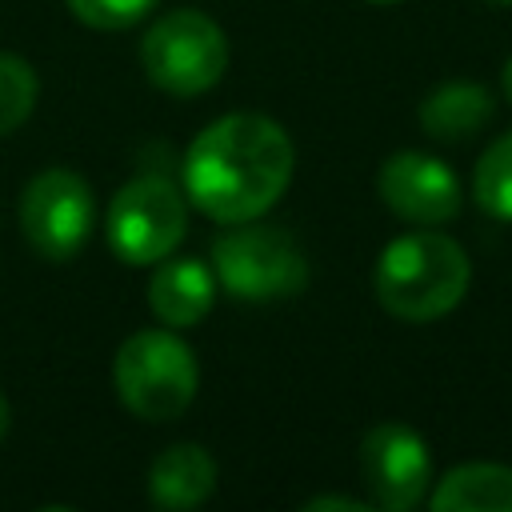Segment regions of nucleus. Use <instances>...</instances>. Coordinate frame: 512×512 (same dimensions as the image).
<instances>
[{"label": "nucleus", "instance_id": "nucleus-1", "mask_svg": "<svg viewBox=\"0 0 512 512\" xmlns=\"http://www.w3.org/2000/svg\"><path fill=\"white\" fill-rule=\"evenodd\" d=\"M296 148L280 120L228 112L184 152V196L216 224L264 216L292 184Z\"/></svg>", "mask_w": 512, "mask_h": 512}, {"label": "nucleus", "instance_id": "nucleus-2", "mask_svg": "<svg viewBox=\"0 0 512 512\" xmlns=\"http://www.w3.org/2000/svg\"><path fill=\"white\" fill-rule=\"evenodd\" d=\"M372 284L384 312L408 324H428L448 316L468 296L472 260L452 236L416 228L408 236H396L380 252Z\"/></svg>", "mask_w": 512, "mask_h": 512}, {"label": "nucleus", "instance_id": "nucleus-3", "mask_svg": "<svg viewBox=\"0 0 512 512\" xmlns=\"http://www.w3.org/2000/svg\"><path fill=\"white\" fill-rule=\"evenodd\" d=\"M112 384L120 404L140 420H176L200 384V364L176 328L132 332L112 360Z\"/></svg>", "mask_w": 512, "mask_h": 512}, {"label": "nucleus", "instance_id": "nucleus-4", "mask_svg": "<svg viewBox=\"0 0 512 512\" xmlns=\"http://www.w3.org/2000/svg\"><path fill=\"white\" fill-rule=\"evenodd\" d=\"M212 276L236 300H284L308 284V256L292 232L276 224L240 220L212 244Z\"/></svg>", "mask_w": 512, "mask_h": 512}, {"label": "nucleus", "instance_id": "nucleus-5", "mask_svg": "<svg viewBox=\"0 0 512 512\" xmlns=\"http://www.w3.org/2000/svg\"><path fill=\"white\" fill-rule=\"evenodd\" d=\"M140 64L160 92L188 100L220 84L228 68V36L208 12L176 8L144 32Z\"/></svg>", "mask_w": 512, "mask_h": 512}, {"label": "nucleus", "instance_id": "nucleus-6", "mask_svg": "<svg viewBox=\"0 0 512 512\" xmlns=\"http://www.w3.org/2000/svg\"><path fill=\"white\" fill-rule=\"evenodd\" d=\"M104 232H108V248L124 264L132 268L160 264L164 256L176 252V244L188 232L184 188H176L160 172H144L128 180L108 204Z\"/></svg>", "mask_w": 512, "mask_h": 512}, {"label": "nucleus", "instance_id": "nucleus-7", "mask_svg": "<svg viewBox=\"0 0 512 512\" xmlns=\"http://www.w3.org/2000/svg\"><path fill=\"white\" fill-rule=\"evenodd\" d=\"M96 224V200L80 172L72 168H44L28 180L20 196V228L36 256L44 260H72Z\"/></svg>", "mask_w": 512, "mask_h": 512}, {"label": "nucleus", "instance_id": "nucleus-8", "mask_svg": "<svg viewBox=\"0 0 512 512\" xmlns=\"http://www.w3.org/2000/svg\"><path fill=\"white\" fill-rule=\"evenodd\" d=\"M360 472L384 512H412L432 488V452L408 424L384 420L360 444Z\"/></svg>", "mask_w": 512, "mask_h": 512}, {"label": "nucleus", "instance_id": "nucleus-9", "mask_svg": "<svg viewBox=\"0 0 512 512\" xmlns=\"http://www.w3.org/2000/svg\"><path fill=\"white\" fill-rule=\"evenodd\" d=\"M376 188L384 196V204L408 220V224H420V228H436V224H448L456 212H460V200H464V188H460V176L432 152H392L384 164H380V176H376Z\"/></svg>", "mask_w": 512, "mask_h": 512}, {"label": "nucleus", "instance_id": "nucleus-10", "mask_svg": "<svg viewBox=\"0 0 512 512\" xmlns=\"http://www.w3.org/2000/svg\"><path fill=\"white\" fill-rule=\"evenodd\" d=\"M216 276L196 256H164L148 280V308L168 328L200 324L216 304Z\"/></svg>", "mask_w": 512, "mask_h": 512}, {"label": "nucleus", "instance_id": "nucleus-11", "mask_svg": "<svg viewBox=\"0 0 512 512\" xmlns=\"http://www.w3.org/2000/svg\"><path fill=\"white\" fill-rule=\"evenodd\" d=\"M216 492V460L200 444H172L148 468V496L160 508L188 512Z\"/></svg>", "mask_w": 512, "mask_h": 512}, {"label": "nucleus", "instance_id": "nucleus-12", "mask_svg": "<svg viewBox=\"0 0 512 512\" xmlns=\"http://www.w3.org/2000/svg\"><path fill=\"white\" fill-rule=\"evenodd\" d=\"M492 112H496V100L480 80H448L420 100V128L432 140L460 144V140H472L492 120Z\"/></svg>", "mask_w": 512, "mask_h": 512}, {"label": "nucleus", "instance_id": "nucleus-13", "mask_svg": "<svg viewBox=\"0 0 512 512\" xmlns=\"http://www.w3.org/2000/svg\"><path fill=\"white\" fill-rule=\"evenodd\" d=\"M436 512H512V468L508 464H460L428 496Z\"/></svg>", "mask_w": 512, "mask_h": 512}, {"label": "nucleus", "instance_id": "nucleus-14", "mask_svg": "<svg viewBox=\"0 0 512 512\" xmlns=\"http://www.w3.org/2000/svg\"><path fill=\"white\" fill-rule=\"evenodd\" d=\"M472 196L476 204L496 216V220H512V132L496 136L484 156L476 160L472 172Z\"/></svg>", "mask_w": 512, "mask_h": 512}, {"label": "nucleus", "instance_id": "nucleus-15", "mask_svg": "<svg viewBox=\"0 0 512 512\" xmlns=\"http://www.w3.org/2000/svg\"><path fill=\"white\" fill-rule=\"evenodd\" d=\"M36 96H40L36 68L16 52H0V136H12L32 116Z\"/></svg>", "mask_w": 512, "mask_h": 512}, {"label": "nucleus", "instance_id": "nucleus-16", "mask_svg": "<svg viewBox=\"0 0 512 512\" xmlns=\"http://www.w3.org/2000/svg\"><path fill=\"white\" fill-rule=\"evenodd\" d=\"M64 4L80 24L96 32H116V28L140 24L160 0H64Z\"/></svg>", "mask_w": 512, "mask_h": 512}, {"label": "nucleus", "instance_id": "nucleus-17", "mask_svg": "<svg viewBox=\"0 0 512 512\" xmlns=\"http://www.w3.org/2000/svg\"><path fill=\"white\" fill-rule=\"evenodd\" d=\"M304 508L308 512H368V504L364 500H352V496H312V500H304Z\"/></svg>", "mask_w": 512, "mask_h": 512}, {"label": "nucleus", "instance_id": "nucleus-18", "mask_svg": "<svg viewBox=\"0 0 512 512\" xmlns=\"http://www.w3.org/2000/svg\"><path fill=\"white\" fill-rule=\"evenodd\" d=\"M8 420H12V408H8V396L0 392V436L8 432Z\"/></svg>", "mask_w": 512, "mask_h": 512}, {"label": "nucleus", "instance_id": "nucleus-19", "mask_svg": "<svg viewBox=\"0 0 512 512\" xmlns=\"http://www.w3.org/2000/svg\"><path fill=\"white\" fill-rule=\"evenodd\" d=\"M500 84H504V96L512 100V56H508V64H504V76H500Z\"/></svg>", "mask_w": 512, "mask_h": 512}, {"label": "nucleus", "instance_id": "nucleus-20", "mask_svg": "<svg viewBox=\"0 0 512 512\" xmlns=\"http://www.w3.org/2000/svg\"><path fill=\"white\" fill-rule=\"evenodd\" d=\"M484 4H496V8H512V0H484Z\"/></svg>", "mask_w": 512, "mask_h": 512}, {"label": "nucleus", "instance_id": "nucleus-21", "mask_svg": "<svg viewBox=\"0 0 512 512\" xmlns=\"http://www.w3.org/2000/svg\"><path fill=\"white\" fill-rule=\"evenodd\" d=\"M368 4H400V0H368Z\"/></svg>", "mask_w": 512, "mask_h": 512}]
</instances>
